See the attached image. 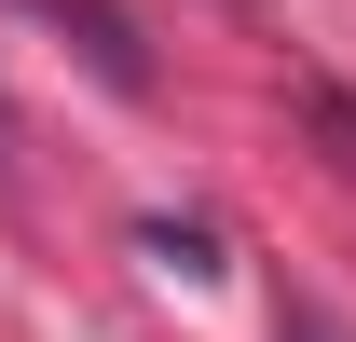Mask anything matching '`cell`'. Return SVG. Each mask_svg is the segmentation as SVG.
I'll return each instance as SVG.
<instances>
[{"instance_id": "obj_1", "label": "cell", "mask_w": 356, "mask_h": 342, "mask_svg": "<svg viewBox=\"0 0 356 342\" xmlns=\"http://www.w3.org/2000/svg\"><path fill=\"white\" fill-rule=\"evenodd\" d=\"M42 14H69V28H83V55H96V83H151V55H137V28H124V14H110V0H42Z\"/></svg>"}, {"instance_id": "obj_2", "label": "cell", "mask_w": 356, "mask_h": 342, "mask_svg": "<svg viewBox=\"0 0 356 342\" xmlns=\"http://www.w3.org/2000/svg\"><path fill=\"white\" fill-rule=\"evenodd\" d=\"M137 247L165 260V274H220V233L206 219H137Z\"/></svg>"}, {"instance_id": "obj_3", "label": "cell", "mask_w": 356, "mask_h": 342, "mask_svg": "<svg viewBox=\"0 0 356 342\" xmlns=\"http://www.w3.org/2000/svg\"><path fill=\"white\" fill-rule=\"evenodd\" d=\"M302 110H315V137H329V165L356 178V96H343V83H302Z\"/></svg>"}, {"instance_id": "obj_4", "label": "cell", "mask_w": 356, "mask_h": 342, "mask_svg": "<svg viewBox=\"0 0 356 342\" xmlns=\"http://www.w3.org/2000/svg\"><path fill=\"white\" fill-rule=\"evenodd\" d=\"M274 342H356V329L329 315V301H274Z\"/></svg>"}, {"instance_id": "obj_5", "label": "cell", "mask_w": 356, "mask_h": 342, "mask_svg": "<svg viewBox=\"0 0 356 342\" xmlns=\"http://www.w3.org/2000/svg\"><path fill=\"white\" fill-rule=\"evenodd\" d=\"M0 151H14V96H0Z\"/></svg>"}]
</instances>
